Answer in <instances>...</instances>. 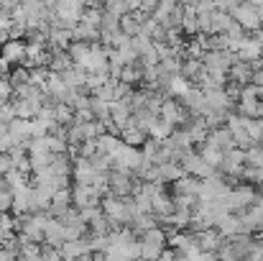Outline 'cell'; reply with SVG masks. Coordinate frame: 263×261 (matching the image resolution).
I'll use <instances>...</instances> for the list:
<instances>
[{
  "label": "cell",
  "mask_w": 263,
  "mask_h": 261,
  "mask_svg": "<svg viewBox=\"0 0 263 261\" xmlns=\"http://www.w3.org/2000/svg\"><path fill=\"white\" fill-rule=\"evenodd\" d=\"M235 26V18L225 10H212V36L215 33H228Z\"/></svg>",
  "instance_id": "f1b7e54d"
},
{
  "label": "cell",
  "mask_w": 263,
  "mask_h": 261,
  "mask_svg": "<svg viewBox=\"0 0 263 261\" xmlns=\"http://www.w3.org/2000/svg\"><path fill=\"white\" fill-rule=\"evenodd\" d=\"M179 164H181V169H184V172L192 174V177H197V179H207V177H212V174H215V167H210V164L202 159V154H194V151L184 154Z\"/></svg>",
  "instance_id": "52a82bcc"
},
{
  "label": "cell",
  "mask_w": 263,
  "mask_h": 261,
  "mask_svg": "<svg viewBox=\"0 0 263 261\" xmlns=\"http://www.w3.org/2000/svg\"><path fill=\"white\" fill-rule=\"evenodd\" d=\"M72 174H74L77 184H92V182H95V177H97L100 172L95 169L92 159H85V156H77V159H74V167H72Z\"/></svg>",
  "instance_id": "9a60e30c"
},
{
  "label": "cell",
  "mask_w": 263,
  "mask_h": 261,
  "mask_svg": "<svg viewBox=\"0 0 263 261\" xmlns=\"http://www.w3.org/2000/svg\"><path fill=\"white\" fill-rule=\"evenodd\" d=\"M0 62H5V64H18V67H23V62H26V41H15V39H10V41H5L3 46H0Z\"/></svg>",
  "instance_id": "30bf717a"
},
{
  "label": "cell",
  "mask_w": 263,
  "mask_h": 261,
  "mask_svg": "<svg viewBox=\"0 0 263 261\" xmlns=\"http://www.w3.org/2000/svg\"><path fill=\"white\" fill-rule=\"evenodd\" d=\"M120 138H123L128 146H136V149H138V146H143V144L148 141V133H146V131H141V128L130 120V126L120 131Z\"/></svg>",
  "instance_id": "4316f807"
},
{
  "label": "cell",
  "mask_w": 263,
  "mask_h": 261,
  "mask_svg": "<svg viewBox=\"0 0 263 261\" xmlns=\"http://www.w3.org/2000/svg\"><path fill=\"white\" fill-rule=\"evenodd\" d=\"M72 197H74V207L85 210V207H100L102 195L92 187V184H74L72 187Z\"/></svg>",
  "instance_id": "ba28073f"
},
{
  "label": "cell",
  "mask_w": 263,
  "mask_h": 261,
  "mask_svg": "<svg viewBox=\"0 0 263 261\" xmlns=\"http://www.w3.org/2000/svg\"><path fill=\"white\" fill-rule=\"evenodd\" d=\"M8 80H10V85L13 87H23L31 82V69H26V67H18V69H13L10 75H8Z\"/></svg>",
  "instance_id": "d590c367"
},
{
  "label": "cell",
  "mask_w": 263,
  "mask_h": 261,
  "mask_svg": "<svg viewBox=\"0 0 263 261\" xmlns=\"http://www.w3.org/2000/svg\"><path fill=\"white\" fill-rule=\"evenodd\" d=\"M8 210H13V189L10 187L0 189V213H8Z\"/></svg>",
  "instance_id": "60d3db41"
},
{
  "label": "cell",
  "mask_w": 263,
  "mask_h": 261,
  "mask_svg": "<svg viewBox=\"0 0 263 261\" xmlns=\"http://www.w3.org/2000/svg\"><path fill=\"white\" fill-rule=\"evenodd\" d=\"M176 126L172 123H166L164 118H159L154 126H151V131H148V138H156V141H166V138H172V133H174Z\"/></svg>",
  "instance_id": "1f68e13d"
},
{
  "label": "cell",
  "mask_w": 263,
  "mask_h": 261,
  "mask_svg": "<svg viewBox=\"0 0 263 261\" xmlns=\"http://www.w3.org/2000/svg\"><path fill=\"white\" fill-rule=\"evenodd\" d=\"M184 169H181V164L179 162H164V164H159V179L164 182V184H174L176 179H181L184 177Z\"/></svg>",
  "instance_id": "83f0119b"
},
{
  "label": "cell",
  "mask_w": 263,
  "mask_h": 261,
  "mask_svg": "<svg viewBox=\"0 0 263 261\" xmlns=\"http://www.w3.org/2000/svg\"><path fill=\"white\" fill-rule=\"evenodd\" d=\"M15 261H28V259H21V256H18V259H15Z\"/></svg>",
  "instance_id": "f6af8a7d"
},
{
  "label": "cell",
  "mask_w": 263,
  "mask_h": 261,
  "mask_svg": "<svg viewBox=\"0 0 263 261\" xmlns=\"http://www.w3.org/2000/svg\"><path fill=\"white\" fill-rule=\"evenodd\" d=\"M136 189H138V182L133 179V172H125V169H112L110 172V195L133 197Z\"/></svg>",
  "instance_id": "5b68a950"
},
{
  "label": "cell",
  "mask_w": 263,
  "mask_h": 261,
  "mask_svg": "<svg viewBox=\"0 0 263 261\" xmlns=\"http://www.w3.org/2000/svg\"><path fill=\"white\" fill-rule=\"evenodd\" d=\"M199 154H202V159H204L210 167H215V169H220V164H222V156H225V151H222L220 146H215L212 141H204Z\"/></svg>",
  "instance_id": "4dcf8cb0"
},
{
  "label": "cell",
  "mask_w": 263,
  "mask_h": 261,
  "mask_svg": "<svg viewBox=\"0 0 263 261\" xmlns=\"http://www.w3.org/2000/svg\"><path fill=\"white\" fill-rule=\"evenodd\" d=\"M69 67H74V62H72L69 51H57V54L51 57V64H49V69H51V72L62 75V72H64V69H69Z\"/></svg>",
  "instance_id": "836d02e7"
},
{
  "label": "cell",
  "mask_w": 263,
  "mask_h": 261,
  "mask_svg": "<svg viewBox=\"0 0 263 261\" xmlns=\"http://www.w3.org/2000/svg\"><path fill=\"white\" fill-rule=\"evenodd\" d=\"M72 39H74V41H87V44H100L102 31H100L97 26H92V23L80 21V23L72 28Z\"/></svg>",
  "instance_id": "7402d4cb"
},
{
  "label": "cell",
  "mask_w": 263,
  "mask_h": 261,
  "mask_svg": "<svg viewBox=\"0 0 263 261\" xmlns=\"http://www.w3.org/2000/svg\"><path fill=\"white\" fill-rule=\"evenodd\" d=\"M169 246V233L161 228H151L141 233V261H156Z\"/></svg>",
  "instance_id": "6da1fadb"
},
{
  "label": "cell",
  "mask_w": 263,
  "mask_h": 261,
  "mask_svg": "<svg viewBox=\"0 0 263 261\" xmlns=\"http://www.w3.org/2000/svg\"><path fill=\"white\" fill-rule=\"evenodd\" d=\"M44 246H51V249H62L67 243V236H64V225L57 220V218H49L46 228H44Z\"/></svg>",
  "instance_id": "5bb4252c"
},
{
  "label": "cell",
  "mask_w": 263,
  "mask_h": 261,
  "mask_svg": "<svg viewBox=\"0 0 263 261\" xmlns=\"http://www.w3.org/2000/svg\"><path fill=\"white\" fill-rule=\"evenodd\" d=\"M230 102H233V97L228 95V90H225V87L204 90V113H202V115H210V113L228 115V113H230Z\"/></svg>",
  "instance_id": "8992f818"
},
{
  "label": "cell",
  "mask_w": 263,
  "mask_h": 261,
  "mask_svg": "<svg viewBox=\"0 0 263 261\" xmlns=\"http://www.w3.org/2000/svg\"><path fill=\"white\" fill-rule=\"evenodd\" d=\"M8 131L15 136V141L21 146H26L31 138H33V120H26V118H15L8 123Z\"/></svg>",
  "instance_id": "d6986e66"
},
{
  "label": "cell",
  "mask_w": 263,
  "mask_h": 261,
  "mask_svg": "<svg viewBox=\"0 0 263 261\" xmlns=\"http://www.w3.org/2000/svg\"><path fill=\"white\" fill-rule=\"evenodd\" d=\"M46 100H31V97H15L13 105H15V115L18 118H26V120H33L39 115V110L44 108Z\"/></svg>",
  "instance_id": "2e32d148"
},
{
  "label": "cell",
  "mask_w": 263,
  "mask_h": 261,
  "mask_svg": "<svg viewBox=\"0 0 263 261\" xmlns=\"http://www.w3.org/2000/svg\"><path fill=\"white\" fill-rule=\"evenodd\" d=\"M5 182H8V187H10V189H18V187H26V184H28V174L13 169V172L5 174Z\"/></svg>",
  "instance_id": "8d00e7d4"
},
{
  "label": "cell",
  "mask_w": 263,
  "mask_h": 261,
  "mask_svg": "<svg viewBox=\"0 0 263 261\" xmlns=\"http://www.w3.org/2000/svg\"><path fill=\"white\" fill-rule=\"evenodd\" d=\"M85 254H92L87 236H85V238L67 241V243L62 246V256H64V261H74V259H80V256H85Z\"/></svg>",
  "instance_id": "44dd1931"
},
{
  "label": "cell",
  "mask_w": 263,
  "mask_h": 261,
  "mask_svg": "<svg viewBox=\"0 0 263 261\" xmlns=\"http://www.w3.org/2000/svg\"><path fill=\"white\" fill-rule=\"evenodd\" d=\"M207 141H212V144H215V146H220L222 151H230V149H235V138H233V131H230L228 126H220V128L210 131Z\"/></svg>",
  "instance_id": "cb8c5ba5"
},
{
  "label": "cell",
  "mask_w": 263,
  "mask_h": 261,
  "mask_svg": "<svg viewBox=\"0 0 263 261\" xmlns=\"http://www.w3.org/2000/svg\"><path fill=\"white\" fill-rule=\"evenodd\" d=\"M51 162H54V154H31V167H33V172L46 169Z\"/></svg>",
  "instance_id": "74e56055"
},
{
  "label": "cell",
  "mask_w": 263,
  "mask_h": 261,
  "mask_svg": "<svg viewBox=\"0 0 263 261\" xmlns=\"http://www.w3.org/2000/svg\"><path fill=\"white\" fill-rule=\"evenodd\" d=\"M189 87H192V82H189L184 75H176V77H172V82H169V87H166V92H169V97L181 100V97L189 92Z\"/></svg>",
  "instance_id": "d6a6232c"
},
{
  "label": "cell",
  "mask_w": 263,
  "mask_h": 261,
  "mask_svg": "<svg viewBox=\"0 0 263 261\" xmlns=\"http://www.w3.org/2000/svg\"><path fill=\"white\" fill-rule=\"evenodd\" d=\"M181 105L192 113V115H202L204 113V90L197 85L189 87V92L181 97Z\"/></svg>",
  "instance_id": "ac0fdd59"
},
{
  "label": "cell",
  "mask_w": 263,
  "mask_h": 261,
  "mask_svg": "<svg viewBox=\"0 0 263 261\" xmlns=\"http://www.w3.org/2000/svg\"><path fill=\"white\" fill-rule=\"evenodd\" d=\"M233 18H235V23L243 28V31H251V33H256V31H261L263 23H261V13L253 8V3L251 0H246V3H240L238 8H235V13H233Z\"/></svg>",
  "instance_id": "277c9868"
},
{
  "label": "cell",
  "mask_w": 263,
  "mask_h": 261,
  "mask_svg": "<svg viewBox=\"0 0 263 261\" xmlns=\"http://www.w3.org/2000/svg\"><path fill=\"white\" fill-rule=\"evenodd\" d=\"M181 75L189 82H202V77H204V62L202 59H186L181 64Z\"/></svg>",
  "instance_id": "f546056e"
},
{
  "label": "cell",
  "mask_w": 263,
  "mask_h": 261,
  "mask_svg": "<svg viewBox=\"0 0 263 261\" xmlns=\"http://www.w3.org/2000/svg\"><path fill=\"white\" fill-rule=\"evenodd\" d=\"M13 97H15V87L10 85L8 77H3V80H0V105H3V102H10Z\"/></svg>",
  "instance_id": "ab89813d"
},
{
  "label": "cell",
  "mask_w": 263,
  "mask_h": 261,
  "mask_svg": "<svg viewBox=\"0 0 263 261\" xmlns=\"http://www.w3.org/2000/svg\"><path fill=\"white\" fill-rule=\"evenodd\" d=\"M15 146H21V144L15 141V136H13L10 131H3V133H0V154H10Z\"/></svg>",
  "instance_id": "f35d334b"
},
{
  "label": "cell",
  "mask_w": 263,
  "mask_h": 261,
  "mask_svg": "<svg viewBox=\"0 0 263 261\" xmlns=\"http://www.w3.org/2000/svg\"><path fill=\"white\" fill-rule=\"evenodd\" d=\"M202 62H204L207 75H228L230 67L238 62V54H233V51H207Z\"/></svg>",
  "instance_id": "3957f363"
},
{
  "label": "cell",
  "mask_w": 263,
  "mask_h": 261,
  "mask_svg": "<svg viewBox=\"0 0 263 261\" xmlns=\"http://www.w3.org/2000/svg\"><path fill=\"white\" fill-rule=\"evenodd\" d=\"M161 118H164L166 123H172V126H184L192 115H186V108L181 105V100L166 97L164 105H161Z\"/></svg>",
  "instance_id": "9c48e42d"
},
{
  "label": "cell",
  "mask_w": 263,
  "mask_h": 261,
  "mask_svg": "<svg viewBox=\"0 0 263 261\" xmlns=\"http://www.w3.org/2000/svg\"><path fill=\"white\" fill-rule=\"evenodd\" d=\"M15 167H13V159H10V154H0V177H5L8 172H13Z\"/></svg>",
  "instance_id": "b9f144b4"
},
{
  "label": "cell",
  "mask_w": 263,
  "mask_h": 261,
  "mask_svg": "<svg viewBox=\"0 0 263 261\" xmlns=\"http://www.w3.org/2000/svg\"><path fill=\"white\" fill-rule=\"evenodd\" d=\"M87 69L89 75L95 72H110V59H107V46H100V44H92V51H89L87 59Z\"/></svg>",
  "instance_id": "7c38bea8"
},
{
  "label": "cell",
  "mask_w": 263,
  "mask_h": 261,
  "mask_svg": "<svg viewBox=\"0 0 263 261\" xmlns=\"http://www.w3.org/2000/svg\"><path fill=\"white\" fill-rule=\"evenodd\" d=\"M253 64L251 62H243V59H238L233 67H230V72H228V77H230V82H238L240 87L251 85L253 82Z\"/></svg>",
  "instance_id": "e0dca14e"
},
{
  "label": "cell",
  "mask_w": 263,
  "mask_h": 261,
  "mask_svg": "<svg viewBox=\"0 0 263 261\" xmlns=\"http://www.w3.org/2000/svg\"><path fill=\"white\" fill-rule=\"evenodd\" d=\"M125 5H128V10L133 13V10H141V5H143V0H125Z\"/></svg>",
  "instance_id": "ee69618b"
},
{
  "label": "cell",
  "mask_w": 263,
  "mask_h": 261,
  "mask_svg": "<svg viewBox=\"0 0 263 261\" xmlns=\"http://www.w3.org/2000/svg\"><path fill=\"white\" fill-rule=\"evenodd\" d=\"M87 77H89V72L87 69H82V67H69V69L62 72V80L72 87V90H82V87H87Z\"/></svg>",
  "instance_id": "d4e9b609"
},
{
  "label": "cell",
  "mask_w": 263,
  "mask_h": 261,
  "mask_svg": "<svg viewBox=\"0 0 263 261\" xmlns=\"http://www.w3.org/2000/svg\"><path fill=\"white\" fill-rule=\"evenodd\" d=\"M67 51H69L74 67H82L85 69L87 67V59H89V51H92V44H87V41H72V46Z\"/></svg>",
  "instance_id": "484cf974"
},
{
  "label": "cell",
  "mask_w": 263,
  "mask_h": 261,
  "mask_svg": "<svg viewBox=\"0 0 263 261\" xmlns=\"http://www.w3.org/2000/svg\"><path fill=\"white\" fill-rule=\"evenodd\" d=\"M197 236V246L207 254V251H217L220 246H222V236H220V231L217 228H207V231H197L194 233Z\"/></svg>",
  "instance_id": "ffe728a7"
},
{
  "label": "cell",
  "mask_w": 263,
  "mask_h": 261,
  "mask_svg": "<svg viewBox=\"0 0 263 261\" xmlns=\"http://www.w3.org/2000/svg\"><path fill=\"white\" fill-rule=\"evenodd\" d=\"M246 164L253 167V169H261L263 167V146L261 144H256V146H251V149L246 151Z\"/></svg>",
  "instance_id": "e575fe53"
},
{
  "label": "cell",
  "mask_w": 263,
  "mask_h": 261,
  "mask_svg": "<svg viewBox=\"0 0 263 261\" xmlns=\"http://www.w3.org/2000/svg\"><path fill=\"white\" fill-rule=\"evenodd\" d=\"M238 59H243V62H258L263 59V46L261 41L253 36V39H243V44H240V49H238Z\"/></svg>",
  "instance_id": "603a6c76"
},
{
  "label": "cell",
  "mask_w": 263,
  "mask_h": 261,
  "mask_svg": "<svg viewBox=\"0 0 263 261\" xmlns=\"http://www.w3.org/2000/svg\"><path fill=\"white\" fill-rule=\"evenodd\" d=\"M243 167H246V151H243V149H230V151H225L220 169L228 174V177H238V174H243L246 172Z\"/></svg>",
  "instance_id": "8fae6325"
},
{
  "label": "cell",
  "mask_w": 263,
  "mask_h": 261,
  "mask_svg": "<svg viewBox=\"0 0 263 261\" xmlns=\"http://www.w3.org/2000/svg\"><path fill=\"white\" fill-rule=\"evenodd\" d=\"M199 189H202V179L184 174L181 179H176L172 184V195H181V197H197L199 200Z\"/></svg>",
  "instance_id": "4fadbf2b"
},
{
  "label": "cell",
  "mask_w": 263,
  "mask_h": 261,
  "mask_svg": "<svg viewBox=\"0 0 263 261\" xmlns=\"http://www.w3.org/2000/svg\"><path fill=\"white\" fill-rule=\"evenodd\" d=\"M10 26H13V15H10V10L0 8V31H10Z\"/></svg>",
  "instance_id": "7bdbcfd3"
},
{
  "label": "cell",
  "mask_w": 263,
  "mask_h": 261,
  "mask_svg": "<svg viewBox=\"0 0 263 261\" xmlns=\"http://www.w3.org/2000/svg\"><path fill=\"white\" fill-rule=\"evenodd\" d=\"M256 197H258L256 187H251V184H235V187H230V192L225 195L222 202H225V207L230 213H243V210H248L256 202Z\"/></svg>",
  "instance_id": "7a4b0ae2"
}]
</instances>
